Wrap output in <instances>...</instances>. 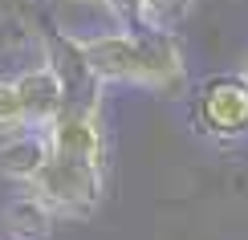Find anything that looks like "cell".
Wrapping results in <instances>:
<instances>
[{
	"mask_svg": "<svg viewBox=\"0 0 248 240\" xmlns=\"http://www.w3.org/2000/svg\"><path fill=\"white\" fill-rule=\"evenodd\" d=\"M78 57L102 86H139L155 94H179L187 81L183 49L175 33L159 29H110V33L69 37Z\"/></svg>",
	"mask_w": 248,
	"mask_h": 240,
	"instance_id": "cell-1",
	"label": "cell"
},
{
	"mask_svg": "<svg viewBox=\"0 0 248 240\" xmlns=\"http://www.w3.org/2000/svg\"><path fill=\"white\" fill-rule=\"evenodd\" d=\"M25 195H33L53 220L90 216L102 204V195H106V167L49 151L45 167L33 175V183L25 187Z\"/></svg>",
	"mask_w": 248,
	"mask_h": 240,
	"instance_id": "cell-2",
	"label": "cell"
},
{
	"mask_svg": "<svg viewBox=\"0 0 248 240\" xmlns=\"http://www.w3.org/2000/svg\"><path fill=\"white\" fill-rule=\"evenodd\" d=\"M191 127L212 143H236L248 134V86L240 74L200 81L191 94Z\"/></svg>",
	"mask_w": 248,
	"mask_h": 240,
	"instance_id": "cell-3",
	"label": "cell"
},
{
	"mask_svg": "<svg viewBox=\"0 0 248 240\" xmlns=\"http://www.w3.org/2000/svg\"><path fill=\"white\" fill-rule=\"evenodd\" d=\"M16 86V98H20V110H25V127L29 130H45L49 122L57 118V110L65 106V86H61L57 69L49 61L41 65H29L13 78Z\"/></svg>",
	"mask_w": 248,
	"mask_h": 240,
	"instance_id": "cell-4",
	"label": "cell"
},
{
	"mask_svg": "<svg viewBox=\"0 0 248 240\" xmlns=\"http://www.w3.org/2000/svg\"><path fill=\"white\" fill-rule=\"evenodd\" d=\"M45 159H49L45 130H13L0 139V175L20 187L33 183V175L45 167Z\"/></svg>",
	"mask_w": 248,
	"mask_h": 240,
	"instance_id": "cell-5",
	"label": "cell"
},
{
	"mask_svg": "<svg viewBox=\"0 0 248 240\" xmlns=\"http://www.w3.org/2000/svg\"><path fill=\"white\" fill-rule=\"evenodd\" d=\"M49 228H53V216H49L33 195H20V200L8 208V232H13V240H45Z\"/></svg>",
	"mask_w": 248,
	"mask_h": 240,
	"instance_id": "cell-6",
	"label": "cell"
},
{
	"mask_svg": "<svg viewBox=\"0 0 248 240\" xmlns=\"http://www.w3.org/2000/svg\"><path fill=\"white\" fill-rule=\"evenodd\" d=\"M139 4H142V25L159 29V33H175V25L191 13V0H139Z\"/></svg>",
	"mask_w": 248,
	"mask_h": 240,
	"instance_id": "cell-7",
	"label": "cell"
},
{
	"mask_svg": "<svg viewBox=\"0 0 248 240\" xmlns=\"http://www.w3.org/2000/svg\"><path fill=\"white\" fill-rule=\"evenodd\" d=\"M13 130H29V127H25V110H20L13 78H4L0 81V134H13Z\"/></svg>",
	"mask_w": 248,
	"mask_h": 240,
	"instance_id": "cell-8",
	"label": "cell"
},
{
	"mask_svg": "<svg viewBox=\"0 0 248 240\" xmlns=\"http://www.w3.org/2000/svg\"><path fill=\"white\" fill-rule=\"evenodd\" d=\"M240 78H244V86H248V57H244V65H240Z\"/></svg>",
	"mask_w": 248,
	"mask_h": 240,
	"instance_id": "cell-9",
	"label": "cell"
}]
</instances>
